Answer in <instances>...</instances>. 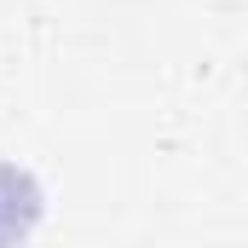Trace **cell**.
I'll list each match as a JSON object with an SVG mask.
<instances>
[{"label":"cell","instance_id":"6da1fadb","mask_svg":"<svg viewBox=\"0 0 248 248\" xmlns=\"http://www.w3.org/2000/svg\"><path fill=\"white\" fill-rule=\"evenodd\" d=\"M29 219H35V185L17 168H0V237L29 231Z\"/></svg>","mask_w":248,"mask_h":248}]
</instances>
